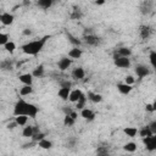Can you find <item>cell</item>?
<instances>
[{"mask_svg": "<svg viewBox=\"0 0 156 156\" xmlns=\"http://www.w3.org/2000/svg\"><path fill=\"white\" fill-rule=\"evenodd\" d=\"M38 107L33 104H29L27 101H25L23 99H20L16 105H15V108H13V115L15 116H28V117H32L34 118L38 114Z\"/></svg>", "mask_w": 156, "mask_h": 156, "instance_id": "1", "label": "cell"}, {"mask_svg": "<svg viewBox=\"0 0 156 156\" xmlns=\"http://www.w3.org/2000/svg\"><path fill=\"white\" fill-rule=\"evenodd\" d=\"M46 39H49L48 36L44 37V38H42V39H39V40H33V42H29V43L25 44V45L22 46L23 53L27 54V55L36 56V55L39 54L40 50L43 49V46H44L45 43H46Z\"/></svg>", "mask_w": 156, "mask_h": 156, "instance_id": "2", "label": "cell"}, {"mask_svg": "<svg viewBox=\"0 0 156 156\" xmlns=\"http://www.w3.org/2000/svg\"><path fill=\"white\" fill-rule=\"evenodd\" d=\"M114 62H115V66L118 67V68H128L131 66L129 57H122V56H120L118 59L114 60Z\"/></svg>", "mask_w": 156, "mask_h": 156, "instance_id": "3", "label": "cell"}, {"mask_svg": "<svg viewBox=\"0 0 156 156\" xmlns=\"http://www.w3.org/2000/svg\"><path fill=\"white\" fill-rule=\"evenodd\" d=\"M144 144L149 151L156 150V134L148 137V138H144Z\"/></svg>", "mask_w": 156, "mask_h": 156, "instance_id": "4", "label": "cell"}, {"mask_svg": "<svg viewBox=\"0 0 156 156\" xmlns=\"http://www.w3.org/2000/svg\"><path fill=\"white\" fill-rule=\"evenodd\" d=\"M84 94L82 93V90H79V89H74V90H71V94H70V98H68V100L71 101V103H78L81 100V98L83 97Z\"/></svg>", "mask_w": 156, "mask_h": 156, "instance_id": "5", "label": "cell"}, {"mask_svg": "<svg viewBox=\"0 0 156 156\" xmlns=\"http://www.w3.org/2000/svg\"><path fill=\"white\" fill-rule=\"evenodd\" d=\"M135 73H137V76H138L139 78H144V77H146V76L150 74V71H149V68H148L146 66L139 65V66H137V68H135Z\"/></svg>", "mask_w": 156, "mask_h": 156, "instance_id": "6", "label": "cell"}, {"mask_svg": "<svg viewBox=\"0 0 156 156\" xmlns=\"http://www.w3.org/2000/svg\"><path fill=\"white\" fill-rule=\"evenodd\" d=\"M0 21H1L3 25L9 26L13 22V15H11L9 12H3L1 15H0Z\"/></svg>", "mask_w": 156, "mask_h": 156, "instance_id": "7", "label": "cell"}, {"mask_svg": "<svg viewBox=\"0 0 156 156\" xmlns=\"http://www.w3.org/2000/svg\"><path fill=\"white\" fill-rule=\"evenodd\" d=\"M71 64H72V60L71 59H68V57H62L60 61H59V68H60V71H66L70 66H71Z\"/></svg>", "mask_w": 156, "mask_h": 156, "instance_id": "8", "label": "cell"}, {"mask_svg": "<svg viewBox=\"0 0 156 156\" xmlns=\"http://www.w3.org/2000/svg\"><path fill=\"white\" fill-rule=\"evenodd\" d=\"M19 78H20V82H22L25 85H32V83H33V74L32 73L21 74Z\"/></svg>", "mask_w": 156, "mask_h": 156, "instance_id": "9", "label": "cell"}, {"mask_svg": "<svg viewBox=\"0 0 156 156\" xmlns=\"http://www.w3.org/2000/svg\"><path fill=\"white\" fill-rule=\"evenodd\" d=\"M72 77L74 78V79H83V78L85 77V72H84V70L82 68V67H77V68H74L73 70V72H72Z\"/></svg>", "mask_w": 156, "mask_h": 156, "instance_id": "10", "label": "cell"}, {"mask_svg": "<svg viewBox=\"0 0 156 156\" xmlns=\"http://www.w3.org/2000/svg\"><path fill=\"white\" fill-rule=\"evenodd\" d=\"M81 116L87 121H93L95 118V114L91 110H89V108H83L82 112H81Z\"/></svg>", "mask_w": 156, "mask_h": 156, "instance_id": "11", "label": "cell"}, {"mask_svg": "<svg viewBox=\"0 0 156 156\" xmlns=\"http://www.w3.org/2000/svg\"><path fill=\"white\" fill-rule=\"evenodd\" d=\"M117 89L120 90V93L127 95V94H129V93L132 91V85H128L126 83H120V84H117Z\"/></svg>", "mask_w": 156, "mask_h": 156, "instance_id": "12", "label": "cell"}, {"mask_svg": "<svg viewBox=\"0 0 156 156\" xmlns=\"http://www.w3.org/2000/svg\"><path fill=\"white\" fill-rule=\"evenodd\" d=\"M70 94H71V89L70 88H60V90H59V97L62 100H68Z\"/></svg>", "mask_w": 156, "mask_h": 156, "instance_id": "13", "label": "cell"}, {"mask_svg": "<svg viewBox=\"0 0 156 156\" xmlns=\"http://www.w3.org/2000/svg\"><path fill=\"white\" fill-rule=\"evenodd\" d=\"M88 99L93 103H101L103 101V97L100 94H97V93H93V91L88 93Z\"/></svg>", "mask_w": 156, "mask_h": 156, "instance_id": "14", "label": "cell"}, {"mask_svg": "<svg viewBox=\"0 0 156 156\" xmlns=\"http://www.w3.org/2000/svg\"><path fill=\"white\" fill-rule=\"evenodd\" d=\"M117 53H118V55L122 56V57H129V56L132 55V50H131L129 48H126V46L120 48V49L117 50Z\"/></svg>", "mask_w": 156, "mask_h": 156, "instance_id": "15", "label": "cell"}, {"mask_svg": "<svg viewBox=\"0 0 156 156\" xmlns=\"http://www.w3.org/2000/svg\"><path fill=\"white\" fill-rule=\"evenodd\" d=\"M68 56H70L71 59H79V57L82 56V50L78 49V48H73V49L70 50Z\"/></svg>", "mask_w": 156, "mask_h": 156, "instance_id": "16", "label": "cell"}, {"mask_svg": "<svg viewBox=\"0 0 156 156\" xmlns=\"http://www.w3.org/2000/svg\"><path fill=\"white\" fill-rule=\"evenodd\" d=\"M123 132H124V134H126L127 137H129V138H134V137L137 135V133H138V129L134 128V127H127V128H124V129H123Z\"/></svg>", "mask_w": 156, "mask_h": 156, "instance_id": "17", "label": "cell"}, {"mask_svg": "<svg viewBox=\"0 0 156 156\" xmlns=\"http://www.w3.org/2000/svg\"><path fill=\"white\" fill-rule=\"evenodd\" d=\"M32 91H33V88L32 85H23L20 90V94L22 97H26V95H29V94H32Z\"/></svg>", "mask_w": 156, "mask_h": 156, "instance_id": "18", "label": "cell"}, {"mask_svg": "<svg viewBox=\"0 0 156 156\" xmlns=\"http://www.w3.org/2000/svg\"><path fill=\"white\" fill-rule=\"evenodd\" d=\"M38 145H39L42 149L48 150V149H51V146H53V143L50 142V140H48V139H43V140H40V142L38 143Z\"/></svg>", "mask_w": 156, "mask_h": 156, "instance_id": "19", "label": "cell"}, {"mask_svg": "<svg viewBox=\"0 0 156 156\" xmlns=\"http://www.w3.org/2000/svg\"><path fill=\"white\" fill-rule=\"evenodd\" d=\"M84 39H85V42L89 44V45H97L98 43H99V38H97L95 36H85L84 37Z\"/></svg>", "mask_w": 156, "mask_h": 156, "instance_id": "20", "label": "cell"}, {"mask_svg": "<svg viewBox=\"0 0 156 156\" xmlns=\"http://www.w3.org/2000/svg\"><path fill=\"white\" fill-rule=\"evenodd\" d=\"M22 134H23V137H26V138H30V137H33V135H34V127H30V126L25 127V129H23Z\"/></svg>", "mask_w": 156, "mask_h": 156, "instance_id": "21", "label": "cell"}, {"mask_svg": "<svg viewBox=\"0 0 156 156\" xmlns=\"http://www.w3.org/2000/svg\"><path fill=\"white\" fill-rule=\"evenodd\" d=\"M27 121H28V116H25V115L15 117V122H16L19 126H25V124L27 123Z\"/></svg>", "mask_w": 156, "mask_h": 156, "instance_id": "22", "label": "cell"}, {"mask_svg": "<svg viewBox=\"0 0 156 156\" xmlns=\"http://www.w3.org/2000/svg\"><path fill=\"white\" fill-rule=\"evenodd\" d=\"M149 36H150V27L143 26L142 28H140V37H142L143 39H146Z\"/></svg>", "mask_w": 156, "mask_h": 156, "instance_id": "23", "label": "cell"}, {"mask_svg": "<svg viewBox=\"0 0 156 156\" xmlns=\"http://www.w3.org/2000/svg\"><path fill=\"white\" fill-rule=\"evenodd\" d=\"M139 134H140V137H143V138H148V137L154 135V134H152V132H151V129L149 128V126H148V127H144L142 131L139 132Z\"/></svg>", "mask_w": 156, "mask_h": 156, "instance_id": "24", "label": "cell"}, {"mask_svg": "<svg viewBox=\"0 0 156 156\" xmlns=\"http://www.w3.org/2000/svg\"><path fill=\"white\" fill-rule=\"evenodd\" d=\"M33 77H37V78H39V77H42L43 74H44V66L43 65H40V66H38L34 71H33Z\"/></svg>", "mask_w": 156, "mask_h": 156, "instance_id": "25", "label": "cell"}, {"mask_svg": "<svg viewBox=\"0 0 156 156\" xmlns=\"http://www.w3.org/2000/svg\"><path fill=\"white\" fill-rule=\"evenodd\" d=\"M38 5L43 9H49L53 5V1L51 0H40V1H38Z\"/></svg>", "mask_w": 156, "mask_h": 156, "instance_id": "26", "label": "cell"}, {"mask_svg": "<svg viewBox=\"0 0 156 156\" xmlns=\"http://www.w3.org/2000/svg\"><path fill=\"white\" fill-rule=\"evenodd\" d=\"M123 149L126 151H128V152H134L137 150V144L135 143H127L123 146Z\"/></svg>", "mask_w": 156, "mask_h": 156, "instance_id": "27", "label": "cell"}, {"mask_svg": "<svg viewBox=\"0 0 156 156\" xmlns=\"http://www.w3.org/2000/svg\"><path fill=\"white\" fill-rule=\"evenodd\" d=\"M74 121L76 120H73L70 115H66L65 118H64V124L66 127H71V126H73V124H74Z\"/></svg>", "mask_w": 156, "mask_h": 156, "instance_id": "28", "label": "cell"}, {"mask_svg": "<svg viewBox=\"0 0 156 156\" xmlns=\"http://www.w3.org/2000/svg\"><path fill=\"white\" fill-rule=\"evenodd\" d=\"M4 48H5V50L7 51V53H10V54H12L13 51H15V49H16V44H15L13 42H9L5 46H4Z\"/></svg>", "mask_w": 156, "mask_h": 156, "instance_id": "29", "label": "cell"}, {"mask_svg": "<svg viewBox=\"0 0 156 156\" xmlns=\"http://www.w3.org/2000/svg\"><path fill=\"white\" fill-rule=\"evenodd\" d=\"M9 42H10L9 34H6V33H0V45H4V46H5Z\"/></svg>", "mask_w": 156, "mask_h": 156, "instance_id": "30", "label": "cell"}, {"mask_svg": "<svg viewBox=\"0 0 156 156\" xmlns=\"http://www.w3.org/2000/svg\"><path fill=\"white\" fill-rule=\"evenodd\" d=\"M149 60H150L151 66H152L154 68H156V51H151V53H150Z\"/></svg>", "mask_w": 156, "mask_h": 156, "instance_id": "31", "label": "cell"}, {"mask_svg": "<svg viewBox=\"0 0 156 156\" xmlns=\"http://www.w3.org/2000/svg\"><path fill=\"white\" fill-rule=\"evenodd\" d=\"M85 101H87V98H85V95H83L81 98V100L77 103V108H81V110H83L84 106H85Z\"/></svg>", "mask_w": 156, "mask_h": 156, "instance_id": "32", "label": "cell"}, {"mask_svg": "<svg viewBox=\"0 0 156 156\" xmlns=\"http://www.w3.org/2000/svg\"><path fill=\"white\" fill-rule=\"evenodd\" d=\"M44 137H45V134H43V133H36V134H34V135H33L32 138H33L34 140H37V142L39 143V142H40V140H43V139H45Z\"/></svg>", "mask_w": 156, "mask_h": 156, "instance_id": "33", "label": "cell"}, {"mask_svg": "<svg viewBox=\"0 0 156 156\" xmlns=\"http://www.w3.org/2000/svg\"><path fill=\"white\" fill-rule=\"evenodd\" d=\"M124 83L128 84V85H132L134 83V77L133 76H127L126 78H124Z\"/></svg>", "mask_w": 156, "mask_h": 156, "instance_id": "34", "label": "cell"}, {"mask_svg": "<svg viewBox=\"0 0 156 156\" xmlns=\"http://www.w3.org/2000/svg\"><path fill=\"white\" fill-rule=\"evenodd\" d=\"M68 39H70V42H71V43H73V44H74V45H77V46L81 44V42H79V40H77V39H76L74 37H72L71 34H68Z\"/></svg>", "mask_w": 156, "mask_h": 156, "instance_id": "35", "label": "cell"}, {"mask_svg": "<svg viewBox=\"0 0 156 156\" xmlns=\"http://www.w3.org/2000/svg\"><path fill=\"white\" fill-rule=\"evenodd\" d=\"M61 88H70L71 89V82H61Z\"/></svg>", "mask_w": 156, "mask_h": 156, "instance_id": "36", "label": "cell"}, {"mask_svg": "<svg viewBox=\"0 0 156 156\" xmlns=\"http://www.w3.org/2000/svg\"><path fill=\"white\" fill-rule=\"evenodd\" d=\"M17 126H19V124H17L16 122H12V123H9V124H7V128H9V129H13L15 127H17Z\"/></svg>", "mask_w": 156, "mask_h": 156, "instance_id": "37", "label": "cell"}, {"mask_svg": "<svg viewBox=\"0 0 156 156\" xmlns=\"http://www.w3.org/2000/svg\"><path fill=\"white\" fill-rule=\"evenodd\" d=\"M145 110H146V111H149V112H152V111H154V108H152V104H146V106H145Z\"/></svg>", "mask_w": 156, "mask_h": 156, "instance_id": "38", "label": "cell"}, {"mask_svg": "<svg viewBox=\"0 0 156 156\" xmlns=\"http://www.w3.org/2000/svg\"><path fill=\"white\" fill-rule=\"evenodd\" d=\"M70 116H71V117H72L73 120H76V118H77V112H74V111H72V112L70 114Z\"/></svg>", "mask_w": 156, "mask_h": 156, "instance_id": "39", "label": "cell"}, {"mask_svg": "<svg viewBox=\"0 0 156 156\" xmlns=\"http://www.w3.org/2000/svg\"><path fill=\"white\" fill-rule=\"evenodd\" d=\"M30 33H32V32H30L29 29H25V30H23V34H25V36H30Z\"/></svg>", "mask_w": 156, "mask_h": 156, "instance_id": "40", "label": "cell"}, {"mask_svg": "<svg viewBox=\"0 0 156 156\" xmlns=\"http://www.w3.org/2000/svg\"><path fill=\"white\" fill-rule=\"evenodd\" d=\"M98 156H110L107 154V151H105V152H98Z\"/></svg>", "mask_w": 156, "mask_h": 156, "instance_id": "41", "label": "cell"}, {"mask_svg": "<svg viewBox=\"0 0 156 156\" xmlns=\"http://www.w3.org/2000/svg\"><path fill=\"white\" fill-rule=\"evenodd\" d=\"M105 1H104V0H100V1H97V5H103Z\"/></svg>", "mask_w": 156, "mask_h": 156, "instance_id": "42", "label": "cell"}, {"mask_svg": "<svg viewBox=\"0 0 156 156\" xmlns=\"http://www.w3.org/2000/svg\"><path fill=\"white\" fill-rule=\"evenodd\" d=\"M152 108H154V111H156V100H155L154 104H152Z\"/></svg>", "mask_w": 156, "mask_h": 156, "instance_id": "43", "label": "cell"}]
</instances>
